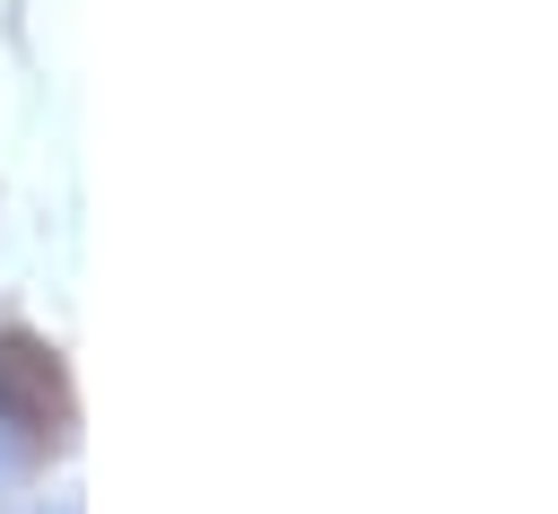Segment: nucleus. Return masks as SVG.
I'll return each mask as SVG.
<instances>
[{"label":"nucleus","mask_w":558,"mask_h":514,"mask_svg":"<svg viewBox=\"0 0 558 514\" xmlns=\"http://www.w3.org/2000/svg\"><path fill=\"white\" fill-rule=\"evenodd\" d=\"M0 427H17L26 444L61 436V366H52V348H35L26 331L0 340Z\"/></svg>","instance_id":"obj_1"}]
</instances>
